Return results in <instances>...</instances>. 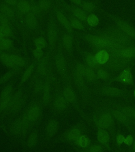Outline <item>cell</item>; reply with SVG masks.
Wrapping results in <instances>:
<instances>
[{"label": "cell", "mask_w": 135, "mask_h": 152, "mask_svg": "<svg viewBox=\"0 0 135 152\" xmlns=\"http://www.w3.org/2000/svg\"><path fill=\"white\" fill-rule=\"evenodd\" d=\"M31 129V125L25 116L14 121L9 125L7 132L14 140L25 141Z\"/></svg>", "instance_id": "obj_1"}, {"label": "cell", "mask_w": 135, "mask_h": 152, "mask_svg": "<svg viewBox=\"0 0 135 152\" xmlns=\"http://www.w3.org/2000/svg\"><path fill=\"white\" fill-rule=\"evenodd\" d=\"M81 135V131L78 126H74L65 131L57 140L66 143L76 142Z\"/></svg>", "instance_id": "obj_2"}, {"label": "cell", "mask_w": 135, "mask_h": 152, "mask_svg": "<svg viewBox=\"0 0 135 152\" xmlns=\"http://www.w3.org/2000/svg\"><path fill=\"white\" fill-rule=\"evenodd\" d=\"M59 129V123L55 119H51L45 125L44 135L46 142H50L57 135Z\"/></svg>", "instance_id": "obj_3"}, {"label": "cell", "mask_w": 135, "mask_h": 152, "mask_svg": "<svg viewBox=\"0 0 135 152\" xmlns=\"http://www.w3.org/2000/svg\"><path fill=\"white\" fill-rule=\"evenodd\" d=\"M42 109L39 104H33L28 108L26 116L30 123L31 128L40 119Z\"/></svg>", "instance_id": "obj_4"}, {"label": "cell", "mask_w": 135, "mask_h": 152, "mask_svg": "<svg viewBox=\"0 0 135 152\" xmlns=\"http://www.w3.org/2000/svg\"><path fill=\"white\" fill-rule=\"evenodd\" d=\"M39 141V132L37 130L31 131L26 137V146L28 150H32L36 146Z\"/></svg>", "instance_id": "obj_5"}, {"label": "cell", "mask_w": 135, "mask_h": 152, "mask_svg": "<svg viewBox=\"0 0 135 152\" xmlns=\"http://www.w3.org/2000/svg\"><path fill=\"white\" fill-rule=\"evenodd\" d=\"M95 57L97 64H106L108 61L109 56L107 51L104 50H102L98 52Z\"/></svg>", "instance_id": "obj_6"}, {"label": "cell", "mask_w": 135, "mask_h": 152, "mask_svg": "<svg viewBox=\"0 0 135 152\" xmlns=\"http://www.w3.org/2000/svg\"><path fill=\"white\" fill-rule=\"evenodd\" d=\"M67 102L63 96H59L55 99L53 106L58 110H63L66 107Z\"/></svg>", "instance_id": "obj_7"}, {"label": "cell", "mask_w": 135, "mask_h": 152, "mask_svg": "<svg viewBox=\"0 0 135 152\" xmlns=\"http://www.w3.org/2000/svg\"><path fill=\"white\" fill-rule=\"evenodd\" d=\"M112 122V116L109 114H104L100 117L99 121L100 125L103 128H107L110 126Z\"/></svg>", "instance_id": "obj_8"}, {"label": "cell", "mask_w": 135, "mask_h": 152, "mask_svg": "<svg viewBox=\"0 0 135 152\" xmlns=\"http://www.w3.org/2000/svg\"><path fill=\"white\" fill-rule=\"evenodd\" d=\"M121 82L126 83H131L133 81V77L131 71L128 69L124 70L119 77Z\"/></svg>", "instance_id": "obj_9"}, {"label": "cell", "mask_w": 135, "mask_h": 152, "mask_svg": "<svg viewBox=\"0 0 135 152\" xmlns=\"http://www.w3.org/2000/svg\"><path fill=\"white\" fill-rule=\"evenodd\" d=\"M57 18L59 20L60 22L69 31H71L72 30V26L70 22H69L68 19L61 12H58L57 13Z\"/></svg>", "instance_id": "obj_10"}, {"label": "cell", "mask_w": 135, "mask_h": 152, "mask_svg": "<svg viewBox=\"0 0 135 152\" xmlns=\"http://www.w3.org/2000/svg\"><path fill=\"white\" fill-rule=\"evenodd\" d=\"M118 26L124 32L127 33L128 35L135 37V31L134 29L128 24L124 22L120 21L119 22Z\"/></svg>", "instance_id": "obj_11"}, {"label": "cell", "mask_w": 135, "mask_h": 152, "mask_svg": "<svg viewBox=\"0 0 135 152\" xmlns=\"http://www.w3.org/2000/svg\"><path fill=\"white\" fill-rule=\"evenodd\" d=\"M18 8L20 12L22 13H27L30 11L31 7L30 3L28 1H21L18 3Z\"/></svg>", "instance_id": "obj_12"}, {"label": "cell", "mask_w": 135, "mask_h": 152, "mask_svg": "<svg viewBox=\"0 0 135 152\" xmlns=\"http://www.w3.org/2000/svg\"><path fill=\"white\" fill-rule=\"evenodd\" d=\"M98 140L102 144H106L109 141V134L104 129H99L98 132Z\"/></svg>", "instance_id": "obj_13"}, {"label": "cell", "mask_w": 135, "mask_h": 152, "mask_svg": "<svg viewBox=\"0 0 135 152\" xmlns=\"http://www.w3.org/2000/svg\"><path fill=\"white\" fill-rule=\"evenodd\" d=\"M0 60L6 66L9 68L13 67L15 65L11 57V55H7V54L1 55L0 56Z\"/></svg>", "instance_id": "obj_14"}, {"label": "cell", "mask_w": 135, "mask_h": 152, "mask_svg": "<svg viewBox=\"0 0 135 152\" xmlns=\"http://www.w3.org/2000/svg\"><path fill=\"white\" fill-rule=\"evenodd\" d=\"M67 102H74L75 99V95L74 91L69 88L64 89L63 91V96Z\"/></svg>", "instance_id": "obj_15"}, {"label": "cell", "mask_w": 135, "mask_h": 152, "mask_svg": "<svg viewBox=\"0 0 135 152\" xmlns=\"http://www.w3.org/2000/svg\"><path fill=\"white\" fill-rule=\"evenodd\" d=\"M87 39L90 43L96 46H102L105 43V41L103 39L96 36H89Z\"/></svg>", "instance_id": "obj_16"}, {"label": "cell", "mask_w": 135, "mask_h": 152, "mask_svg": "<svg viewBox=\"0 0 135 152\" xmlns=\"http://www.w3.org/2000/svg\"><path fill=\"white\" fill-rule=\"evenodd\" d=\"M75 143L78 145L79 147L85 148L89 145V140L87 137V136L85 135H82L79 138L78 140L76 141Z\"/></svg>", "instance_id": "obj_17"}, {"label": "cell", "mask_w": 135, "mask_h": 152, "mask_svg": "<svg viewBox=\"0 0 135 152\" xmlns=\"http://www.w3.org/2000/svg\"><path fill=\"white\" fill-rule=\"evenodd\" d=\"M73 13L79 20L82 21H85L87 20V16L85 13V12L80 9H75L73 11Z\"/></svg>", "instance_id": "obj_18"}, {"label": "cell", "mask_w": 135, "mask_h": 152, "mask_svg": "<svg viewBox=\"0 0 135 152\" xmlns=\"http://www.w3.org/2000/svg\"><path fill=\"white\" fill-rule=\"evenodd\" d=\"M0 11L1 13L7 17L11 18L13 15V12L12 10L6 5L2 4L0 6Z\"/></svg>", "instance_id": "obj_19"}, {"label": "cell", "mask_w": 135, "mask_h": 152, "mask_svg": "<svg viewBox=\"0 0 135 152\" xmlns=\"http://www.w3.org/2000/svg\"><path fill=\"white\" fill-rule=\"evenodd\" d=\"M34 69V66L33 64H31L28 68L26 69V70L24 72L22 78L21 79V83H25L26 80H28L30 77L31 76V74L32 73Z\"/></svg>", "instance_id": "obj_20"}, {"label": "cell", "mask_w": 135, "mask_h": 152, "mask_svg": "<svg viewBox=\"0 0 135 152\" xmlns=\"http://www.w3.org/2000/svg\"><path fill=\"white\" fill-rule=\"evenodd\" d=\"M26 21L27 23L28 24L29 26L31 27H35L37 24V20L36 17L32 13H29L26 16Z\"/></svg>", "instance_id": "obj_21"}, {"label": "cell", "mask_w": 135, "mask_h": 152, "mask_svg": "<svg viewBox=\"0 0 135 152\" xmlns=\"http://www.w3.org/2000/svg\"><path fill=\"white\" fill-rule=\"evenodd\" d=\"M87 20L90 26H96L99 23V19L95 14H90L87 18Z\"/></svg>", "instance_id": "obj_22"}, {"label": "cell", "mask_w": 135, "mask_h": 152, "mask_svg": "<svg viewBox=\"0 0 135 152\" xmlns=\"http://www.w3.org/2000/svg\"><path fill=\"white\" fill-rule=\"evenodd\" d=\"M12 41L8 39H3L2 40H0V49L4 50L7 49L11 47L12 45Z\"/></svg>", "instance_id": "obj_23"}, {"label": "cell", "mask_w": 135, "mask_h": 152, "mask_svg": "<svg viewBox=\"0 0 135 152\" xmlns=\"http://www.w3.org/2000/svg\"><path fill=\"white\" fill-rule=\"evenodd\" d=\"M0 33L4 37H7L11 33V28L7 24L0 23Z\"/></svg>", "instance_id": "obj_24"}, {"label": "cell", "mask_w": 135, "mask_h": 152, "mask_svg": "<svg viewBox=\"0 0 135 152\" xmlns=\"http://www.w3.org/2000/svg\"><path fill=\"white\" fill-rule=\"evenodd\" d=\"M13 61L15 65H18L20 66H23L24 64V61L21 57L18 56L17 55H11Z\"/></svg>", "instance_id": "obj_25"}, {"label": "cell", "mask_w": 135, "mask_h": 152, "mask_svg": "<svg viewBox=\"0 0 135 152\" xmlns=\"http://www.w3.org/2000/svg\"><path fill=\"white\" fill-rule=\"evenodd\" d=\"M70 24L72 27L78 30H82L83 28V24L78 19H72L70 21Z\"/></svg>", "instance_id": "obj_26"}, {"label": "cell", "mask_w": 135, "mask_h": 152, "mask_svg": "<svg viewBox=\"0 0 135 152\" xmlns=\"http://www.w3.org/2000/svg\"><path fill=\"white\" fill-rule=\"evenodd\" d=\"M35 45L37 49L42 50L46 45V41L43 38H39L35 41Z\"/></svg>", "instance_id": "obj_27"}, {"label": "cell", "mask_w": 135, "mask_h": 152, "mask_svg": "<svg viewBox=\"0 0 135 152\" xmlns=\"http://www.w3.org/2000/svg\"><path fill=\"white\" fill-rule=\"evenodd\" d=\"M123 54L125 56L127 57H135V48H127L123 50Z\"/></svg>", "instance_id": "obj_28"}, {"label": "cell", "mask_w": 135, "mask_h": 152, "mask_svg": "<svg viewBox=\"0 0 135 152\" xmlns=\"http://www.w3.org/2000/svg\"><path fill=\"white\" fill-rule=\"evenodd\" d=\"M12 86H7L3 90L1 91L0 97H6L11 96V94L12 92Z\"/></svg>", "instance_id": "obj_29"}, {"label": "cell", "mask_w": 135, "mask_h": 152, "mask_svg": "<svg viewBox=\"0 0 135 152\" xmlns=\"http://www.w3.org/2000/svg\"><path fill=\"white\" fill-rule=\"evenodd\" d=\"M48 38L50 43L53 44L57 39V34L53 30H50L48 33Z\"/></svg>", "instance_id": "obj_30"}, {"label": "cell", "mask_w": 135, "mask_h": 152, "mask_svg": "<svg viewBox=\"0 0 135 152\" xmlns=\"http://www.w3.org/2000/svg\"><path fill=\"white\" fill-rule=\"evenodd\" d=\"M86 60H87V64L91 67L95 66L97 64V62L96 60L95 57H93L91 55H88L86 58Z\"/></svg>", "instance_id": "obj_31"}, {"label": "cell", "mask_w": 135, "mask_h": 152, "mask_svg": "<svg viewBox=\"0 0 135 152\" xmlns=\"http://www.w3.org/2000/svg\"><path fill=\"white\" fill-rule=\"evenodd\" d=\"M82 7L88 12H91L95 10V7L93 3L90 2H84L82 4Z\"/></svg>", "instance_id": "obj_32"}, {"label": "cell", "mask_w": 135, "mask_h": 152, "mask_svg": "<svg viewBox=\"0 0 135 152\" xmlns=\"http://www.w3.org/2000/svg\"><path fill=\"white\" fill-rule=\"evenodd\" d=\"M63 42L64 45H66V47H71L72 43V39L71 38V36L69 35H66L64 36L63 39Z\"/></svg>", "instance_id": "obj_33"}, {"label": "cell", "mask_w": 135, "mask_h": 152, "mask_svg": "<svg viewBox=\"0 0 135 152\" xmlns=\"http://www.w3.org/2000/svg\"><path fill=\"white\" fill-rule=\"evenodd\" d=\"M85 75L87 77V78L91 80H93L95 79V73H94V72L91 68H88L85 69Z\"/></svg>", "instance_id": "obj_34"}, {"label": "cell", "mask_w": 135, "mask_h": 152, "mask_svg": "<svg viewBox=\"0 0 135 152\" xmlns=\"http://www.w3.org/2000/svg\"><path fill=\"white\" fill-rule=\"evenodd\" d=\"M98 78L102 80H104L108 77V75L106 71H104V70H100L98 71Z\"/></svg>", "instance_id": "obj_35"}, {"label": "cell", "mask_w": 135, "mask_h": 152, "mask_svg": "<svg viewBox=\"0 0 135 152\" xmlns=\"http://www.w3.org/2000/svg\"><path fill=\"white\" fill-rule=\"evenodd\" d=\"M12 76H13V73L12 72L9 71V72L5 74L0 79V83H4L6 81H7Z\"/></svg>", "instance_id": "obj_36"}, {"label": "cell", "mask_w": 135, "mask_h": 152, "mask_svg": "<svg viewBox=\"0 0 135 152\" xmlns=\"http://www.w3.org/2000/svg\"><path fill=\"white\" fill-rule=\"evenodd\" d=\"M120 90L116 88H109L106 90V93L110 95H118Z\"/></svg>", "instance_id": "obj_37"}, {"label": "cell", "mask_w": 135, "mask_h": 152, "mask_svg": "<svg viewBox=\"0 0 135 152\" xmlns=\"http://www.w3.org/2000/svg\"><path fill=\"white\" fill-rule=\"evenodd\" d=\"M39 5L41 9L46 10L49 7V3L47 1H41L39 2Z\"/></svg>", "instance_id": "obj_38"}, {"label": "cell", "mask_w": 135, "mask_h": 152, "mask_svg": "<svg viewBox=\"0 0 135 152\" xmlns=\"http://www.w3.org/2000/svg\"><path fill=\"white\" fill-rule=\"evenodd\" d=\"M114 115H115V116L116 117V118L119 119V121H125L126 119V116H125V115L124 114H123V113H120V112L116 111V112H115L114 113Z\"/></svg>", "instance_id": "obj_39"}, {"label": "cell", "mask_w": 135, "mask_h": 152, "mask_svg": "<svg viewBox=\"0 0 135 152\" xmlns=\"http://www.w3.org/2000/svg\"><path fill=\"white\" fill-rule=\"evenodd\" d=\"M33 56L36 58H37V59L40 58L41 57L43 56V51L41 49L36 48V49L33 50Z\"/></svg>", "instance_id": "obj_40"}, {"label": "cell", "mask_w": 135, "mask_h": 152, "mask_svg": "<svg viewBox=\"0 0 135 152\" xmlns=\"http://www.w3.org/2000/svg\"><path fill=\"white\" fill-rule=\"evenodd\" d=\"M8 22L7 17L2 13H0V23L7 24Z\"/></svg>", "instance_id": "obj_41"}, {"label": "cell", "mask_w": 135, "mask_h": 152, "mask_svg": "<svg viewBox=\"0 0 135 152\" xmlns=\"http://www.w3.org/2000/svg\"><path fill=\"white\" fill-rule=\"evenodd\" d=\"M133 136L131 135H128L127 137L125 138L124 142L126 145L130 146V145H132L133 143Z\"/></svg>", "instance_id": "obj_42"}, {"label": "cell", "mask_w": 135, "mask_h": 152, "mask_svg": "<svg viewBox=\"0 0 135 152\" xmlns=\"http://www.w3.org/2000/svg\"><path fill=\"white\" fill-rule=\"evenodd\" d=\"M101 150V147L98 145H94L90 147L89 152H99Z\"/></svg>", "instance_id": "obj_43"}, {"label": "cell", "mask_w": 135, "mask_h": 152, "mask_svg": "<svg viewBox=\"0 0 135 152\" xmlns=\"http://www.w3.org/2000/svg\"><path fill=\"white\" fill-rule=\"evenodd\" d=\"M125 140V138L123 135H119L117 137V141L119 144H121L123 142H124Z\"/></svg>", "instance_id": "obj_44"}, {"label": "cell", "mask_w": 135, "mask_h": 152, "mask_svg": "<svg viewBox=\"0 0 135 152\" xmlns=\"http://www.w3.org/2000/svg\"><path fill=\"white\" fill-rule=\"evenodd\" d=\"M77 70L78 71L79 73L82 75V74H85V69L84 68L83 66L82 65H79L77 67Z\"/></svg>", "instance_id": "obj_45"}, {"label": "cell", "mask_w": 135, "mask_h": 152, "mask_svg": "<svg viewBox=\"0 0 135 152\" xmlns=\"http://www.w3.org/2000/svg\"><path fill=\"white\" fill-rule=\"evenodd\" d=\"M71 2L75 4L76 5H82V3H83V2H82V1H79V0H74V1H72Z\"/></svg>", "instance_id": "obj_46"}, {"label": "cell", "mask_w": 135, "mask_h": 152, "mask_svg": "<svg viewBox=\"0 0 135 152\" xmlns=\"http://www.w3.org/2000/svg\"><path fill=\"white\" fill-rule=\"evenodd\" d=\"M127 110H125V113H126V114H127V115H132L134 114V111H133L132 109H128V108H126Z\"/></svg>", "instance_id": "obj_47"}, {"label": "cell", "mask_w": 135, "mask_h": 152, "mask_svg": "<svg viewBox=\"0 0 135 152\" xmlns=\"http://www.w3.org/2000/svg\"><path fill=\"white\" fill-rule=\"evenodd\" d=\"M6 3L9 4L15 5L17 4V2L14 0H8V1H6Z\"/></svg>", "instance_id": "obj_48"}, {"label": "cell", "mask_w": 135, "mask_h": 152, "mask_svg": "<svg viewBox=\"0 0 135 152\" xmlns=\"http://www.w3.org/2000/svg\"><path fill=\"white\" fill-rule=\"evenodd\" d=\"M4 36H3L1 33H0V40H2L3 39H4Z\"/></svg>", "instance_id": "obj_49"}, {"label": "cell", "mask_w": 135, "mask_h": 152, "mask_svg": "<svg viewBox=\"0 0 135 152\" xmlns=\"http://www.w3.org/2000/svg\"><path fill=\"white\" fill-rule=\"evenodd\" d=\"M133 148L135 150V142L134 143V145H133Z\"/></svg>", "instance_id": "obj_50"}, {"label": "cell", "mask_w": 135, "mask_h": 152, "mask_svg": "<svg viewBox=\"0 0 135 152\" xmlns=\"http://www.w3.org/2000/svg\"></svg>", "instance_id": "obj_51"}]
</instances>
